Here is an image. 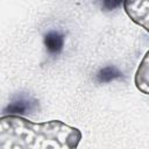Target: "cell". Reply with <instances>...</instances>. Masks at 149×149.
Segmentation results:
<instances>
[{
    "label": "cell",
    "mask_w": 149,
    "mask_h": 149,
    "mask_svg": "<svg viewBox=\"0 0 149 149\" xmlns=\"http://www.w3.org/2000/svg\"><path fill=\"white\" fill-rule=\"evenodd\" d=\"M35 100H30L27 98H16L12 102H9L6 108L3 109V113H9V114H26L30 111L34 109L35 107Z\"/></svg>",
    "instance_id": "1"
},
{
    "label": "cell",
    "mask_w": 149,
    "mask_h": 149,
    "mask_svg": "<svg viewBox=\"0 0 149 149\" xmlns=\"http://www.w3.org/2000/svg\"><path fill=\"white\" fill-rule=\"evenodd\" d=\"M44 45L50 54H59L64 47V36L56 30H51L44 35Z\"/></svg>",
    "instance_id": "2"
},
{
    "label": "cell",
    "mask_w": 149,
    "mask_h": 149,
    "mask_svg": "<svg viewBox=\"0 0 149 149\" xmlns=\"http://www.w3.org/2000/svg\"><path fill=\"white\" fill-rule=\"evenodd\" d=\"M122 77V73L113 65H108L105 68H101L97 73V80L101 84L111 83L118 78Z\"/></svg>",
    "instance_id": "3"
},
{
    "label": "cell",
    "mask_w": 149,
    "mask_h": 149,
    "mask_svg": "<svg viewBox=\"0 0 149 149\" xmlns=\"http://www.w3.org/2000/svg\"><path fill=\"white\" fill-rule=\"evenodd\" d=\"M100 2H101V8L104 10L109 12V10L118 8L121 5L122 0H100Z\"/></svg>",
    "instance_id": "4"
}]
</instances>
